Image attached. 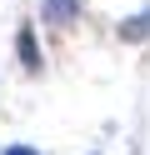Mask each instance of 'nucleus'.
Segmentation results:
<instances>
[{"label":"nucleus","instance_id":"obj_4","mask_svg":"<svg viewBox=\"0 0 150 155\" xmlns=\"http://www.w3.org/2000/svg\"><path fill=\"white\" fill-rule=\"evenodd\" d=\"M0 155H40V150H35V145H5Z\"/></svg>","mask_w":150,"mask_h":155},{"label":"nucleus","instance_id":"obj_1","mask_svg":"<svg viewBox=\"0 0 150 155\" xmlns=\"http://www.w3.org/2000/svg\"><path fill=\"white\" fill-rule=\"evenodd\" d=\"M120 40H125V45H135V40H150V10L130 15V20L120 25Z\"/></svg>","mask_w":150,"mask_h":155},{"label":"nucleus","instance_id":"obj_3","mask_svg":"<svg viewBox=\"0 0 150 155\" xmlns=\"http://www.w3.org/2000/svg\"><path fill=\"white\" fill-rule=\"evenodd\" d=\"M20 65H25V70H40V50H35V30H20Z\"/></svg>","mask_w":150,"mask_h":155},{"label":"nucleus","instance_id":"obj_2","mask_svg":"<svg viewBox=\"0 0 150 155\" xmlns=\"http://www.w3.org/2000/svg\"><path fill=\"white\" fill-rule=\"evenodd\" d=\"M45 15H50L55 25H70V20L80 15V0H45Z\"/></svg>","mask_w":150,"mask_h":155}]
</instances>
